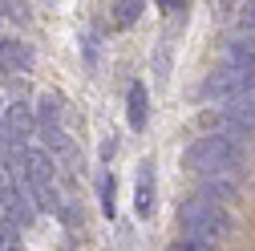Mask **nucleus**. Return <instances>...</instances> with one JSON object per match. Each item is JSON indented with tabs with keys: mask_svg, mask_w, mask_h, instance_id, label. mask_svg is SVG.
Returning <instances> with one entry per match:
<instances>
[{
	"mask_svg": "<svg viewBox=\"0 0 255 251\" xmlns=\"http://www.w3.org/2000/svg\"><path fill=\"white\" fill-rule=\"evenodd\" d=\"M178 227H182V239L186 243L211 247V243H219L223 235H227L231 219L223 215V207H215V203H207V199L195 195V199H186L178 207Z\"/></svg>",
	"mask_w": 255,
	"mask_h": 251,
	"instance_id": "f257e3e1",
	"label": "nucleus"
},
{
	"mask_svg": "<svg viewBox=\"0 0 255 251\" xmlns=\"http://www.w3.org/2000/svg\"><path fill=\"white\" fill-rule=\"evenodd\" d=\"M186 170H199L203 178H211V174H235V166H239V146L227 138V134H207V138H199L195 146L186 150Z\"/></svg>",
	"mask_w": 255,
	"mask_h": 251,
	"instance_id": "f03ea898",
	"label": "nucleus"
},
{
	"mask_svg": "<svg viewBox=\"0 0 255 251\" xmlns=\"http://www.w3.org/2000/svg\"><path fill=\"white\" fill-rule=\"evenodd\" d=\"M53 170H57V162L45 150H24V182L20 186H53Z\"/></svg>",
	"mask_w": 255,
	"mask_h": 251,
	"instance_id": "7ed1b4c3",
	"label": "nucleus"
},
{
	"mask_svg": "<svg viewBox=\"0 0 255 251\" xmlns=\"http://www.w3.org/2000/svg\"><path fill=\"white\" fill-rule=\"evenodd\" d=\"M0 69L28 73V69H33V49H28L24 41H0Z\"/></svg>",
	"mask_w": 255,
	"mask_h": 251,
	"instance_id": "20e7f679",
	"label": "nucleus"
},
{
	"mask_svg": "<svg viewBox=\"0 0 255 251\" xmlns=\"http://www.w3.org/2000/svg\"><path fill=\"white\" fill-rule=\"evenodd\" d=\"M134 211L138 219H150L154 215V166L142 162L138 166V195H134Z\"/></svg>",
	"mask_w": 255,
	"mask_h": 251,
	"instance_id": "39448f33",
	"label": "nucleus"
},
{
	"mask_svg": "<svg viewBox=\"0 0 255 251\" xmlns=\"http://www.w3.org/2000/svg\"><path fill=\"white\" fill-rule=\"evenodd\" d=\"M199 199H207V203H227V199H235V182L227 178V174H211V178H203V191H199Z\"/></svg>",
	"mask_w": 255,
	"mask_h": 251,
	"instance_id": "423d86ee",
	"label": "nucleus"
},
{
	"mask_svg": "<svg viewBox=\"0 0 255 251\" xmlns=\"http://www.w3.org/2000/svg\"><path fill=\"white\" fill-rule=\"evenodd\" d=\"M227 65L255 81V45H251V41H235V45L227 49Z\"/></svg>",
	"mask_w": 255,
	"mask_h": 251,
	"instance_id": "0eeeda50",
	"label": "nucleus"
},
{
	"mask_svg": "<svg viewBox=\"0 0 255 251\" xmlns=\"http://www.w3.org/2000/svg\"><path fill=\"white\" fill-rule=\"evenodd\" d=\"M130 126L146 130V85H130Z\"/></svg>",
	"mask_w": 255,
	"mask_h": 251,
	"instance_id": "6e6552de",
	"label": "nucleus"
},
{
	"mask_svg": "<svg viewBox=\"0 0 255 251\" xmlns=\"http://www.w3.org/2000/svg\"><path fill=\"white\" fill-rule=\"evenodd\" d=\"M41 138H45V146H49L53 154H73V142L65 138L61 126H41Z\"/></svg>",
	"mask_w": 255,
	"mask_h": 251,
	"instance_id": "1a4fd4ad",
	"label": "nucleus"
},
{
	"mask_svg": "<svg viewBox=\"0 0 255 251\" xmlns=\"http://www.w3.org/2000/svg\"><path fill=\"white\" fill-rule=\"evenodd\" d=\"M142 8H146L142 0H122V4H114V20L118 24H134L142 16Z\"/></svg>",
	"mask_w": 255,
	"mask_h": 251,
	"instance_id": "9d476101",
	"label": "nucleus"
},
{
	"mask_svg": "<svg viewBox=\"0 0 255 251\" xmlns=\"http://www.w3.org/2000/svg\"><path fill=\"white\" fill-rule=\"evenodd\" d=\"M57 118H61V98L45 93L41 98V126H57Z\"/></svg>",
	"mask_w": 255,
	"mask_h": 251,
	"instance_id": "9b49d317",
	"label": "nucleus"
},
{
	"mask_svg": "<svg viewBox=\"0 0 255 251\" xmlns=\"http://www.w3.org/2000/svg\"><path fill=\"white\" fill-rule=\"evenodd\" d=\"M102 211L114 215V178H102Z\"/></svg>",
	"mask_w": 255,
	"mask_h": 251,
	"instance_id": "f8f14e48",
	"label": "nucleus"
},
{
	"mask_svg": "<svg viewBox=\"0 0 255 251\" xmlns=\"http://www.w3.org/2000/svg\"><path fill=\"white\" fill-rule=\"evenodd\" d=\"M85 61H89V69H93V65H98V41H93V37L85 41Z\"/></svg>",
	"mask_w": 255,
	"mask_h": 251,
	"instance_id": "ddd939ff",
	"label": "nucleus"
},
{
	"mask_svg": "<svg viewBox=\"0 0 255 251\" xmlns=\"http://www.w3.org/2000/svg\"><path fill=\"white\" fill-rule=\"evenodd\" d=\"M170 251H211V247H199V243H186V239H182V243H174Z\"/></svg>",
	"mask_w": 255,
	"mask_h": 251,
	"instance_id": "4468645a",
	"label": "nucleus"
},
{
	"mask_svg": "<svg viewBox=\"0 0 255 251\" xmlns=\"http://www.w3.org/2000/svg\"><path fill=\"white\" fill-rule=\"evenodd\" d=\"M243 24H247V28L255 24V4H247V12H243Z\"/></svg>",
	"mask_w": 255,
	"mask_h": 251,
	"instance_id": "2eb2a0df",
	"label": "nucleus"
}]
</instances>
